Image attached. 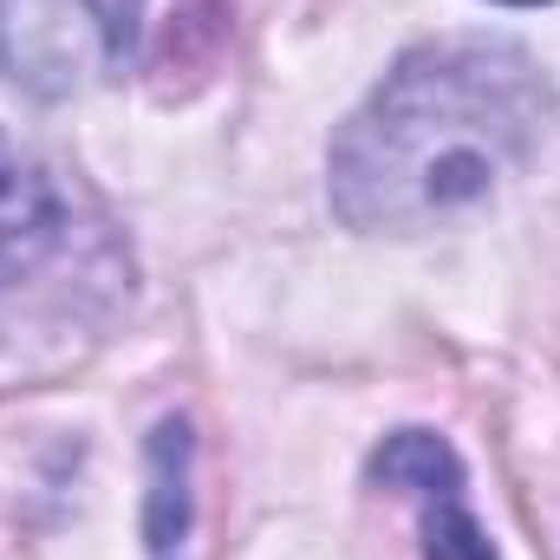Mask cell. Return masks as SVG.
Segmentation results:
<instances>
[{
	"label": "cell",
	"instance_id": "obj_3",
	"mask_svg": "<svg viewBox=\"0 0 560 560\" xmlns=\"http://www.w3.org/2000/svg\"><path fill=\"white\" fill-rule=\"evenodd\" d=\"M365 476H372L378 489H398V495L418 502L423 560H495V541H489L482 522L469 515V469H463V456H456L450 436L418 430V423H411V430H392V436L372 450Z\"/></svg>",
	"mask_w": 560,
	"mask_h": 560
},
{
	"label": "cell",
	"instance_id": "obj_5",
	"mask_svg": "<svg viewBox=\"0 0 560 560\" xmlns=\"http://www.w3.org/2000/svg\"><path fill=\"white\" fill-rule=\"evenodd\" d=\"M143 469H150V489H143V548L170 555L189 535V522H196V489H189L196 436H189V418H163L150 430Z\"/></svg>",
	"mask_w": 560,
	"mask_h": 560
},
{
	"label": "cell",
	"instance_id": "obj_4",
	"mask_svg": "<svg viewBox=\"0 0 560 560\" xmlns=\"http://www.w3.org/2000/svg\"><path fill=\"white\" fill-rule=\"evenodd\" d=\"M66 229H72V215H66V196L52 189V176L0 138V300L66 248Z\"/></svg>",
	"mask_w": 560,
	"mask_h": 560
},
{
	"label": "cell",
	"instance_id": "obj_2",
	"mask_svg": "<svg viewBox=\"0 0 560 560\" xmlns=\"http://www.w3.org/2000/svg\"><path fill=\"white\" fill-rule=\"evenodd\" d=\"M112 59L105 0H0V79L33 105L79 98Z\"/></svg>",
	"mask_w": 560,
	"mask_h": 560
},
{
	"label": "cell",
	"instance_id": "obj_6",
	"mask_svg": "<svg viewBox=\"0 0 560 560\" xmlns=\"http://www.w3.org/2000/svg\"><path fill=\"white\" fill-rule=\"evenodd\" d=\"M138 13H143V0H112L105 7V20H112V66H125L138 52Z\"/></svg>",
	"mask_w": 560,
	"mask_h": 560
},
{
	"label": "cell",
	"instance_id": "obj_1",
	"mask_svg": "<svg viewBox=\"0 0 560 560\" xmlns=\"http://www.w3.org/2000/svg\"><path fill=\"white\" fill-rule=\"evenodd\" d=\"M555 118L528 46L450 33L411 46L326 150L332 215L359 235H430L482 209Z\"/></svg>",
	"mask_w": 560,
	"mask_h": 560
},
{
	"label": "cell",
	"instance_id": "obj_7",
	"mask_svg": "<svg viewBox=\"0 0 560 560\" xmlns=\"http://www.w3.org/2000/svg\"><path fill=\"white\" fill-rule=\"evenodd\" d=\"M502 7H541V0H502Z\"/></svg>",
	"mask_w": 560,
	"mask_h": 560
}]
</instances>
